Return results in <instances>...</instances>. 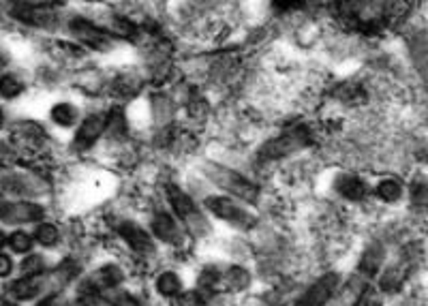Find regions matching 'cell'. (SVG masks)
Segmentation results:
<instances>
[{"label":"cell","mask_w":428,"mask_h":306,"mask_svg":"<svg viewBox=\"0 0 428 306\" xmlns=\"http://www.w3.org/2000/svg\"><path fill=\"white\" fill-rule=\"evenodd\" d=\"M407 278V266L405 264H394L390 268H385L381 272V278H379V289L385 291V293H392V291H398L402 287Z\"/></svg>","instance_id":"cell-18"},{"label":"cell","mask_w":428,"mask_h":306,"mask_svg":"<svg viewBox=\"0 0 428 306\" xmlns=\"http://www.w3.org/2000/svg\"><path fill=\"white\" fill-rule=\"evenodd\" d=\"M0 184H3L7 191L11 193H20V195H35L39 193V182L30 176L18 174V171H0Z\"/></svg>","instance_id":"cell-13"},{"label":"cell","mask_w":428,"mask_h":306,"mask_svg":"<svg viewBox=\"0 0 428 306\" xmlns=\"http://www.w3.org/2000/svg\"><path fill=\"white\" fill-rule=\"evenodd\" d=\"M11 270H13V264H11V259H9V255L0 253V276H9Z\"/></svg>","instance_id":"cell-31"},{"label":"cell","mask_w":428,"mask_h":306,"mask_svg":"<svg viewBox=\"0 0 428 306\" xmlns=\"http://www.w3.org/2000/svg\"><path fill=\"white\" fill-rule=\"evenodd\" d=\"M9 289H11V293H13L18 300H33V298L45 293V274H39V276H24V278L16 280Z\"/></svg>","instance_id":"cell-14"},{"label":"cell","mask_w":428,"mask_h":306,"mask_svg":"<svg viewBox=\"0 0 428 306\" xmlns=\"http://www.w3.org/2000/svg\"><path fill=\"white\" fill-rule=\"evenodd\" d=\"M377 195H379L383 201L394 203V201H398V199L402 197V184H400L398 180H394V178H383V180H379V184H377Z\"/></svg>","instance_id":"cell-20"},{"label":"cell","mask_w":428,"mask_h":306,"mask_svg":"<svg viewBox=\"0 0 428 306\" xmlns=\"http://www.w3.org/2000/svg\"><path fill=\"white\" fill-rule=\"evenodd\" d=\"M41 219H43V208L39 203H28V201H22V203L9 201L7 212L3 217L5 223H35Z\"/></svg>","instance_id":"cell-12"},{"label":"cell","mask_w":428,"mask_h":306,"mask_svg":"<svg viewBox=\"0 0 428 306\" xmlns=\"http://www.w3.org/2000/svg\"><path fill=\"white\" fill-rule=\"evenodd\" d=\"M337 285H339V276L334 272L324 274L300 295L295 306H326L332 293L337 291Z\"/></svg>","instance_id":"cell-6"},{"label":"cell","mask_w":428,"mask_h":306,"mask_svg":"<svg viewBox=\"0 0 428 306\" xmlns=\"http://www.w3.org/2000/svg\"><path fill=\"white\" fill-rule=\"evenodd\" d=\"M334 186H337V191L343 197H347L351 201H360V199L366 197V182L360 180V178H356V176H349V174L339 176L337 182H334Z\"/></svg>","instance_id":"cell-17"},{"label":"cell","mask_w":428,"mask_h":306,"mask_svg":"<svg viewBox=\"0 0 428 306\" xmlns=\"http://www.w3.org/2000/svg\"><path fill=\"white\" fill-rule=\"evenodd\" d=\"M39 306H67V300L62 295H50L47 300H43Z\"/></svg>","instance_id":"cell-32"},{"label":"cell","mask_w":428,"mask_h":306,"mask_svg":"<svg viewBox=\"0 0 428 306\" xmlns=\"http://www.w3.org/2000/svg\"><path fill=\"white\" fill-rule=\"evenodd\" d=\"M71 30L77 39H81L86 45H90L92 50H98V52H110L114 47V39L112 35H107L105 30L96 28L94 24H90L88 20H73L71 22Z\"/></svg>","instance_id":"cell-7"},{"label":"cell","mask_w":428,"mask_h":306,"mask_svg":"<svg viewBox=\"0 0 428 306\" xmlns=\"http://www.w3.org/2000/svg\"><path fill=\"white\" fill-rule=\"evenodd\" d=\"M13 140L26 148H39L45 142V131L35 123H20L13 127Z\"/></svg>","instance_id":"cell-15"},{"label":"cell","mask_w":428,"mask_h":306,"mask_svg":"<svg viewBox=\"0 0 428 306\" xmlns=\"http://www.w3.org/2000/svg\"><path fill=\"white\" fill-rule=\"evenodd\" d=\"M227 289H232V291H242V289H247L249 287V283H251V274H249V270H244V268H240V266H232V268H227L225 272H223V280H221Z\"/></svg>","instance_id":"cell-19"},{"label":"cell","mask_w":428,"mask_h":306,"mask_svg":"<svg viewBox=\"0 0 428 306\" xmlns=\"http://www.w3.org/2000/svg\"><path fill=\"white\" fill-rule=\"evenodd\" d=\"M383 259H385V249H383L381 244H371V246L362 253V257H360V266H358L360 274H364V276H375V274L381 270Z\"/></svg>","instance_id":"cell-16"},{"label":"cell","mask_w":428,"mask_h":306,"mask_svg":"<svg viewBox=\"0 0 428 306\" xmlns=\"http://www.w3.org/2000/svg\"><path fill=\"white\" fill-rule=\"evenodd\" d=\"M105 129H107V116H103V114H92V116H88V118L81 123V127H79V131H77V135H75V146H77V148H88V146H92V144L105 133Z\"/></svg>","instance_id":"cell-11"},{"label":"cell","mask_w":428,"mask_h":306,"mask_svg":"<svg viewBox=\"0 0 428 306\" xmlns=\"http://www.w3.org/2000/svg\"><path fill=\"white\" fill-rule=\"evenodd\" d=\"M411 203L415 208H428V184L417 182L411 186Z\"/></svg>","instance_id":"cell-26"},{"label":"cell","mask_w":428,"mask_h":306,"mask_svg":"<svg viewBox=\"0 0 428 306\" xmlns=\"http://www.w3.org/2000/svg\"><path fill=\"white\" fill-rule=\"evenodd\" d=\"M310 142H312L310 131L306 127H295V129H291V131H287V133H283V135L266 142L259 148V159H264V161H276V159L289 157L293 152H300Z\"/></svg>","instance_id":"cell-3"},{"label":"cell","mask_w":428,"mask_h":306,"mask_svg":"<svg viewBox=\"0 0 428 306\" xmlns=\"http://www.w3.org/2000/svg\"><path fill=\"white\" fill-rule=\"evenodd\" d=\"M178 306H203L201 291H184L178 295Z\"/></svg>","instance_id":"cell-29"},{"label":"cell","mask_w":428,"mask_h":306,"mask_svg":"<svg viewBox=\"0 0 428 306\" xmlns=\"http://www.w3.org/2000/svg\"><path fill=\"white\" fill-rule=\"evenodd\" d=\"M3 123H5V114H3V110H0V127H3Z\"/></svg>","instance_id":"cell-35"},{"label":"cell","mask_w":428,"mask_h":306,"mask_svg":"<svg viewBox=\"0 0 428 306\" xmlns=\"http://www.w3.org/2000/svg\"><path fill=\"white\" fill-rule=\"evenodd\" d=\"M9 244H11V249H13L16 253H26V251H30V246H33V238H30L26 232H13V234L9 236Z\"/></svg>","instance_id":"cell-28"},{"label":"cell","mask_w":428,"mask_h":306,"mask_svg":"<svg viewBox=\"0 0 428 306\" xmlns=\"http://www.w3.org/2000/svg\"><path fill=\"white\" fill-rule=\"evenodd\" d=\"M167 197L171 201V208L176 210L178 219L195 234V236H203L208 232V221L201 215V210L197 208V203L178 186H167Z\"/></svg>","instance_id":"cell-4"},{"label":"cell","mask_w":428,"mask_h":306,"mask_svg":"<svg viewBox=\"0 0 428 306\" xmlns=\"http://www.w3.org/2000/svg\"><path fill=\"white\" fill-rule=\"evenodd\" d=\"M354 306H379V293L373 291V289H368V291L362 293V298Z\"/></svg>","instance_id":"cell-30"},{"label":"cell","mask_w":428,"mask_h":306,"mask_svg":"<svg viewBox=\"0 0 428 306\" xmlns=\"http://www.w3.org/2000/svg\"><path fill=\"white\" fill-rule=\"evenodd\" d=\"M52 120L60 127H73L77 123V110L71 103H58L52 108Z\"/></svg>","instance_id":"cell-22"},{"label":"cell","mask_w":428,"mask_h":306,"mask_svg":"<svg viewBox=\"0 0 428 306\" xmlns=\"http://www.w3.org/2000/svg\"><path fill=\"white\" fill-rule=\"evenodd\" d=\"M157 289H159V293H163V295H167V298H176V295L182 293V283H180V278H178V274H174V272H163V274L157 278Z\"/></svg>","instance_id":"cell-21"},{"label":"cell","mask_w":428,"mask_h":306,"mask_svg":"<svg viewBox=\"0 0 428 306\" xmlns=\"http://www.w3.org/2000/svg\"><path fill=\"white\" fill-rule=\"evenodd\" d=\"M43 257L41 255H28L24 261H22V272L24 276H39L43 274Z\"/></svg>","instance_id":"cell-27"},{"label":"cell","mask_w":428,"mask_h":306,"mask_svg":"<svg viewBox=\"0 0 428 306\" xmlns=\"http://www.w3.org/2000/svg\"><path fill=\"white\" fill-rule=\"evenodd\" d=\"M5 240H7V238H5V234H3V232H0V246H3V244H5Z\"/></svg>","instance_id":"cell-34"},{"label":"cell","mask_w":428,"mask_h":306,"mask_svg":"<svg viewBox=\"0 0 428 306\" xmlns=\"http://www.w3.org/2000/svg\"><path fill=\"white\" fill-rule=\"evenodd\" d=\"M116 230H118V234H120V238L135 251V253H140V255H148V253H152L154 251V242H152V238L148 236V232L146 230H142L137 223H133V221H120L118 225H116Z\"/></svg>","instance_id":"cell-8"},{"label":"cell","mask_w":428,"mask_h":306,"mask_svg":"<svg viewBox=\"0 0 428 306\" xmlns=\"http://www.w3.org/2000/svg\"><path fill=\"white\" fill-rule=\"evenodd\" d=\"M35 238L39 240V244L43 246H54L60 240V232L56 230V225L52 223H41L35 232Z\"/></svg>","instance_id":"cell-23"},{"label":"cell","mask_w":428,"mask_h":306,"mask_svg":"<svg viewBox=\"0 0 428 306\" xmlns=\"http://www.w3.org/2000/svg\"><path fill=\"white\" fill-rule=\"evenodd\" d=\"M125 274L118 266L107 264L103 268H98L92 276H88L81 285H79V293L81 295H96L98 291H110L116 289L123 283Z\"/></svg>","instance_id":"cell-5"},{"label":"cell","mask_w":428,"mask_h":306,"mask_svg":"<svg viewBox=\"0 0 428 306\" xmlns=\"http://www.w3.org/2000/svg\"><path fill=\"white\" fill-rule=\"evenodd\" d=\"M22 90H24V84L18 77H13V75H3V77H0V96L16 98Z\"/></svg>","instance_id":"cell-24"},{"label":"cell","mask_w":428,"mask_h":306,"mask_svg":"<svg viewBox=\"0 0 428 306\" xmlns=\"http://www.w3.org/2000/svg\"><path fill=\"white\" fill-rule=\"evenodd\" d=\"M105 300L110 302L112 306H142L131 293L127 291H118V289H110L105 291Z\"/></svg>","instance_id":"cell-25"},{"label":"cell","mask_w":428,"mask_h":306,"mask_svg":"<svg viewBox=\"0 0 428 306\" xmlns=\"http://www.w3.org/2000/svg\"><path fill=\"white\" fill-rule=\"evenodd\" d=\"M11 16L24 24L30 26H47L54 20L50 5H30V3H18L11 7Z\"/></svg>","instance_id":"cell-9"},{"label":"cell","mask_w":428,"mask_h":306,"mask_svg":"<svg viewBox=\"0 0 428 306\" xmlns=\"http://www.w3.org/2000/svg\"><path fill=\"white\" fill-rule=\"evenodd\" d=\"M152 232L165 244H171V246L184 244V232L178 225V221L169 215H157L152 221Z\"/></svg>","instance_id":"cell-10"},{"label":"cell","mask_w":428,"mask_h":306,"mask_svg":"<svg viewBox=\"0 0 428 306\" xmlns=\"http://www.w3.org/2000/svg\"><path fill=\"white\" fill-rule=\"evenodd\" d=\"M203 171L219 188H223V191H227V193H232V195H236V197H240V199H244L249 203L257 201L259 188L249 178H244L242 174H238V171H234V169H230L225 165H219V163H205Z\"/></svg>","instance_id":"cell-1"},{"label":"cell","mask_w":428,"mask_h":306,"mask_svg":"<svg viewBox=\"0 0 428 306\" xmlns=\"http://www.w3.org/2000/svg\"><path fill=\"white\" fill-rule=\"evenodd\" d=\"M7 206H9V201H5V199H3V195H0V219L5 217V212H7Z\"/></svg>","instance_id":"cell-33"},{"label":"cell","mask_w":428,"mask_h":306,"mask_svg":"<svg viewBox=\"0 0 428 306\" xmlns=\"http://www.w3.org/2000/svg\"><path fill=\"white\" fill-rule=\"evenodd\" d=\"M205 208L219 217L221 221L238 227V230H253L257 225V217L253 212H249L244 206L236 203L234 199L225 197V195H210L205 197Z\"/></svg>","instance_id":"cell-2"}]
</instances>
